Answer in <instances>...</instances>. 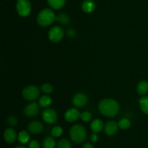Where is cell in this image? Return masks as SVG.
<instances>
[{
  "label": "cell",
  "instance_id": "1",
  "mask_svg": "<svg viewBox=\"0 0 148 148\" xmlns=\"http://www.w3.org/2000/svg\"><path fill=\"white\" fill-rule=\"evenodd\" d=\"M98 111L102 115L106 117H114L119 114V104L116 100L106 98L100 101Z\"/></svg>",
  "mask_w": 148,
  "mask_h": 148
},
{
  "label": "cell",
  "instance_id": "2",
  "mask_svg": "<svg viewBox=\"0 0 148 148\" xmlns=\"http://www.w3.org/2000/svg\"><path fill=\"white\" fill-rule=\"evenodd\" d=\"M56 18V17L53 10L45 8L39 12L37 16V23L41 27H47L53 24Z\"/></svg>",
  "mask_w": 148,
  "mask_h": 148
},
{
  "label": "cell",
  "instance_id": "3",
  "mask_svg": "<svg viewBox=\"0 0 148 148\" xmlns=\"http://www.w3.org/2000/svg\"><path fill=\"white\" fill-rule=\"evenodd\" d=\"M86 130L83 126L80 124H75L72 126L69 131L70 138L74 143H83L86 139Z\"/></svg>",
  "mask_w": 148,
  "mask_h": 148
},
{
  "label": "cell",
  "instance_id": "4",
  "mask_svg": "<svg viewBox=\"0 0 148 148\" xmlns=\"http://www.w3.org/2000/svg\"><path fill=\"white\" fill-rule=\"evenodd\" d=\"M22 95L27 101H33L40 96V89L36 85H29L23 90Z\"/></svg>",
  "mask_w": 148,
  "mask_h": 148
},
{
  "label": "cell",
  "instance_id": "5",
  "mask_svg": "<svg viewBox=\"0 0 148 148\" xmlns=\"http://www.w3.org/2000/svg\"><path fill=\"white\" fill-rule=\"evenodd\" d=\"M16 10L20 17H27L31 12V3L29 0H17Z\"/></svg>",
  "mask_w": 148,
  "mask_h": 148
},
{
  "label": "cell",
  "instance_id": "6",
  "mask_svg": "<svg viewBox=\"0 0 148 148\" xmlns=\"http://www.w3.org/2000/svg\"><path fill=\"white\" fill-rule=\"evenodd\" d=\"M64 30L63 27L58 25L51 27L49 30V34H48L49 39L52 43H58L61 41L64 38Z\"/></svg>",
  "mask_w": 148,
  "mask_h": 148
},
{
  "label": "cell",
  "instance_id": "7",
  "mask_svg": "<svg viewBox=\"0 0 148 148\" xmlns=\"http://www.w3.org/2000/svg\"><path fill=\"white\" fill-rule=\"evenodd\" d=\"M42 118H43V121L47 124H55L58 119L57 113L52 108H47L42 112Z\"/></svg>",
  "mask_w": 148,
  "mask_h": 148
},
{
  "label": "cell",
  "instance_id": "8",
  "mask_svg": "<svg viewBox=\"0 0 148 148\" xmlns=\"http://www.w3.org/2000/svg\"><path fill=\"white\" fill-rule=\"evenodd\" d=\"M40 106L38 103L32 102L27 104L24 109L25 116L27 117L36 116L40 111Z\"/></svg>",
  "mask_w": 148,
  "mask_h": 148
},
{
  "label": "cell",
  "instance_id": "9",
  "mask_svg": "<svg viewBox=\"0 0 148 148\" xmlns=\"http://www.w3.org/2000/svg\"><path fill=\"white\" fill-rule=\"evenodd\" d=\"M88 101V95L83 92H78L74 95L72 98V103L74 106L77 108H82L85 106Z\"/></svg>",
  "mask_w": 148,
  "mask_h": 148
},
{
  "label": "cell",
  "instance_id": "10",
  "mask_svg": "<svg viewBox=\"0 0 148 148\" xmlns=\"http://www.w3.org/2000/svg\"><path fill=\"white\" fill-rule=\"evenodd\" d=\"M80 113L78 109L75 108H71L66 111L64 114V118L67 122L73 123L77 121L80 118Z\"/></svg>",
  "mask_w": 148,
  "mask_h": 148
},
{
  "label": "cell",
  "instance_id": "11",
  "mask_svg": "<svg viewBox=\"0 0 148 148\" xmlns=\"http://www.w3.org/2000/svg\"><path fill=\"white\" fill-rule=\"evenodd\" d=\"M27 129L32 134H38L43 131V125L40 121H33L28 124Z\"/></svg>",
  "mask_w": 148,
  "mask_h": 148
},
{
  "label": "cell",
  "instance_id": "12",
  "mask_svg": "<svg viewBox=\"0 0 148 148\" xmlns=\"http://www.w3.org/2000/svg\"><path fill=\"white\" fill-rule=\"evenodd\" d=\"M118 128V123L114 121H109L104 127V131L108 136H113L116 133Z\"/></svg>",
  "mask_w": 148,
  "mask_h": 148
},
{
  "label": "cell",
  "instance_id": "13",
  "mask_svg": "<svg viewBox=\"0 0 148 148\" xmlns=\"http://www.w3.org/2000/svg\"><path fill=\"white\" fill-rule=\"evenodd\" d=\"M17 135L15 130L12 128H7L4 132V139L7 143H13L17 139Z\"/></svg>",
  "mask_w": 148,
  "mask_h": 148
},
{
  "label": "cell",
  "instance_id": "14",
  "mask_svg": "<svg viewBox=\"0 0 148 148\" xmlns=\"http://www.w3.org/2000/svg\"><path fill=\"white\" fill-rule=\"evenodd\" d=\"M104 124L103 122L99 119H95L91 122L90 130L93 133H99L103 130Z\"/></svg>",
  "mask_w": 148,
  "mask_h": 148
},
{
  "label": "cell",
  "instance_id": "15",
  "mask_svg": "<svg viewBox=\"0 0 148 148\" xmlns=\"http://www.w3.org/2000/svg\"><path fill=\"white\" fill-rule=\"evenodd\" d=\"M95 9V4L92 0H85L82 4V11L87 14L92 13Z\"/></svg>",
  "mask_w": 148,
  "mask_h": 148
},
{
  "label": "cell",
  "instance_id": "16",
  "mask_svg": "<svg viewBox=\"0 0 148 148\" xmlns=\"http://www.w3.org/2000/svg\"><path fill=\"white\" fill-rule=\"evenodd\" d=\"M137 92L139 95H144L148 92V82L143 80L138 83L137 86Z\"/></svg>",
  "mask_w": 148,
  "mask_h": 148
},
{
  "label": "cell",
  "instance_id": "17",
  "mask_svg": "<svg viewBox=\"0 0 148 148\" xmlns=\"http://www.w3.org/2000/svg\"><path fill=\"white\" fill-rule=\"evenodd\" d=\"M52 103V99L49 95H43V96L40 97L39 98V101H38V104L41 108H47L48 107H49L51 106Z\"/></svg>",
  "mask_w": 148,
  "mask_h": 148
},
{
  "label": "cell",
  "instance_id": "18",
  "mask_svg": "<svg viewBox=\"0 0 148 148\" xmlns=\"http://www.w3.org/2000/svg\"><path fill=\"white\" fill-rule=\"evenodd\" d=\"M47 2L53 10H59L64 6L66 0H47Z\"/></svg>",
  "mask_w": 148,
  "mask_h": 148
},
{
  "label": "cell",
  "instance_id": "19",
  "mask_svg": "<svg viewBox=\"0 0 148 148\" xmlns=\"http://www.w3.org/2000/svg\"><path fill=\"white\" fill-rule=\"evenodd\" d=\"M139 105L141 111L146 115H148V96L142 97L139 101Z\"/></svg>",
  "mask_w": 148,
  "mask_h": 148
},
{
  "label": "cell",
  "instance_id": "20",
  "mask_svg": "<svg viewBox=\"0 0 148 148\" xmlns=\"http://www.w3.org/2000/svg\"><path fill=\"white\" fill-rule=\"evenodd\" d=\"M17 139L21 144H26L30 140V134L27 131H21L17 135Z\"/></svg>",
  "mask_w": 148,
  "mask_h": 148
},
{
  "label": "cell",
  "instance_id": "21",
  "mask_svg": "<svg viewBox=\"0 0 148 148\" xmlns=\"http://www.w3.org/2000/svg\"><path fill=\"white\" fill-rule=\"evenodd\" d=\"M43 148H55L56 147V141L52 137H47L44 139L43 142Z\"/></svg>",
  "mask_w": 148,
  "mask_h": 148
},
{
  "label": "cell",
  "instance_id": "22",
  "mask_svg": "<svg viewBox=\"0 0 148 148\" xmlns=\"http://www.w3.org/2000/svg\"><path fill=\"white\" fill-rule=\"evenodd\" d=\"M118 126L119 128L121 129V130H127L131 126V121L129 119L127 118H122L119 120V121L118 122Z\"/></svg>",
  "mask_w": 148,
  "mask_h": 148
},
{
  "label": "cell",
  "instance_id": "23",
  "mask_svg": "<svg viewBox=\"0 0 148 148\" xmlns=\"http://www.w3.org/2000/svg\"><path fill=\"white\" fill-rule=\"evenodd\" d=\"M40 89H41V91L43 93L48 95V94H50L53 92V87L50 83H43L40 87Z\"/></svg>",
  "mask_w": 148,
  "mask_h": 148
},
{
  "label": "cell",
  "instance_id": "24",
  "mask_svg": "<svg viewBox=\"0 0 148 148\" xmlns=\"http://www.w3.org/2000/svg\"><path fill=\"white\" fill-rule=\"evenodd\" d=\"M62 133H63L62 127H61L60 126H56V127H54L51 130V134L53 137H59L60 136H62Z\"/></svg>",
  "mask_w": 148,
  "mask_h": 148
},
{
  "label": "cell",
  "instance_id": "25",
  "mask_svg": "<svg viewBox=\"0 0 148 148\" xmlns=\"http://www.w3.org/2000/svg\"><path fill=\"white\" fill-rule=\"evenodd\" d=\"M56 20H57L58 22H59L60 23L64 25H66L67 23H69V17L67 14H60L58 17H56Z\"/></svg>",
  "mask_w": 148,
  "mask_h": 148
},
{
  "label": "cell",
  "instance_id": "26",
  "mask_svg": "<svg viewBox=\"0 0 148 148\" xmlns=\"http://www.w3.org/2000/svg\"><path fill=\"white\" fill-rule=\"evenodd\" d=\"M57 148H72L70 142L66 139H62L59 141Z\"/></svg>",
  "mask_w": 148,
  "mask_h": 148
},
{
  "label": "cell",
  "instance_id": "27",
  "mask_svg": "<svg viewBox=\"0 0 148 148\" xmlns=\"http://www.w3.org/2000/svg\"><path fill=\"white\" fill-rule=\"evenodd\" d=\"M80 119L85 122H88L92 119V114L89 111H83L81 113Z\"/></svg>",
  "mask_w": 148,
  "mask_h": 148
},
{
  "label": "cell",
  "instance_id": "28",
  "mask_svg": "<svg viewBox=\"0 0 148 148\" xmlns=\"http://www.w3.org/2000/svg\"><path fill=\"white\" fill-rule=\"evenodd\" d=\"M7 124L10 126H12V127H14L18 123V119L16 118L14 116H10L7 118Z\"/></svg>",
  "mask_w": 148,
  "mask_h": 148
},
{
  "label": "cell",
  "instance_id": "29",
  "mask_svg": "<svg viewBox=\"0 0 148 148\" xmlns=\"http://www.w3.org/2000/svg\"><path fill=\"white\" fill-rule=\"evenodd\" d=\"M28 148H40V144L37 140H32L29 143Z\"/></svg>",
  "mask_w": 148,
  "mask_h": 148
},
{
  "label": "cell",
  "instance_id": "30",
  "mask_svg": "<svg viewBox=\"0 0 148 148\" xmlns=\"http://www.w3.org/2000/svg\"><path fill=\"white\" fill-rule=\"evenodd\" d=\"M90 140L92 143H97L99 140V137L97 134V133H93L90 135Z\"/></svg>",
  "mask_w": 148,
  "mask_h": 148
},
{
  "label": "cell",
  "instance_id": "31",
  "mask_svg": "<svg viewBox=\"0 0 148 148\" xmlns=\"http://www.w3.org/2000/svg\"><path fill=\"white\" fill-rule=\"evenodd\" d=\"M82 148H94V147L92 146V145L90 144V143H85Z\"/></svg>",
  "mask_w": 148,
  "mask_h": 148
},
{
  "label": "cell",
  "instance_id": "32",
  "mask_svg": "<svg viewBox=\"0 0 148 148\" xmlns=\"http://www.w3.org/2000/svg\"><path fill=\"white\" fill-rule=\"evenodd\" d=\"M15 148H25V147H22V146H17V147H16Z\"/></svg>",
  "mask_w": 148,
  "mask_h": 148
}]
</instances>
